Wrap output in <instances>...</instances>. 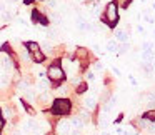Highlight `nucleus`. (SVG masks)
Wrapping results in <instances>:
<instances>
[{
  "label": "nucleus",
  "instance_id": "obj_1",
  "mask_svg": "<svg viewBox=\"0 0 155 135\" xmlns=\"http://www.w3.org/2000/svg\"><path fill=\"white\" fill-rule=\"evenodd\" d=\"M104 20H105V24H107L108 27H115V25H117V22H118V10H117L115 2L107 4V7H105V14H104Z\"/></svg>",
  "mask_w": 155,
  "mask_h": 135
},
{
  "label": "nucleus",
  "instance_id": "obj_2",
  "mask_svg": "<svg viewBox=\"0 0 155 135\" xmlns=\"http://www.w3.org/2000/svg\"><path fill=\"white\" fill-rule=\"evenodd\" d=\"M72 110V104L68 98H55L52 105V114L55 115H67Z\"/></svg>",
  "mask_w": 155,
  "mask_h": 135
},
{
  "label": "nucleus",
  "instance_id": "obj_3",
  "mask_svg": "<svg viewBox=\"0 0 155 135\" xmlns=\"http://www.w3.org/2000/svg\"><path fill=\"white\" fill-rule=\"evenodd\" d=\"M47 74H48V78L54 80V82H60V80H64V77H65L62 67H58V65H52V67H48Z\"/></svg>",
  "mask_w": 155,
  "mask_h": 135
},
{
  "label": "nucleus",
  "instance_id": "obj_4",
  "mask_svg": "<svg viewBox=\"0 0 155 135\" xmlns=\"http://www.w3.org/2000/svg\"><path fill=\"white\" fill-rule=\"evenodd\" d=\"M57 135H72L70 122H67V120L58 122V123H57Z\"/></svg>",
  "mask_w": 155,
  "mask_h": 135
},
{
  "label": "nucleus",
  "instance_id": "obj_5",
  "mask_svg": "<svg viewBox=\"0 0 155 135\" xmlns=\"http://www.w3.org/2000/svg\"><path fill=\"white\" fill-rule=\"evenodd\" d=\"M70 127H72V132H80L82 128H84V125H85V122L82 120L80 117H72L70 120Z\"/></svg>",
  "mask_w": 155,
  "mask_h": 135
},
{
  "label": "nucleus",
  "instance_id": "obj_6",
  "mask_svg": "<svg viewBox=\"0 0 155 135\" xmlns=\"http://www.w3.org/2000/svg\"><path fill=\"white\" fill-rule=\"evenodd\" d=\"M32 17H34V18H32L34 22H40L42 25H47V24H48V20H47V18H45L44 15H40L37 10H34V12H32Z\"/></svg>",
  "mask_w": 155,
  "mask_h": 135
},
{
  "label": "nucleus",
  "instance_id": "obj_7",
  "mask_svg": "<svg viewBox=\"0 0 155 135\" xmlns=\"http://www.w3.org/2000/svg\"><path fill=\"white\" fill-rule=\"evenodd\" d=\"M107 50L112 52V54H114V52H118V50H120V45H118V42H117V40H108Z\"/></svg>",
  "mask_w": 155,
  "mask_h": 135
},
{
  "label": "nucleus",
  "instance_id": "obj_8",
  "mask_svg": "<svg viewBox=\"0 0 155 135\" xmlns=\"http://www.w3.org/2000/svg\"><path fill=\"white\" fill-rule=\"evenodd\" d=\"M117 38L120 42H127L128 40V34L124 30V28H118V30H117Z\"/></svg>",
  "mask_w": 155,
  "mask_h": 135
},
{
  "label": "nucleus",
  "instance_id": "obj_9",
  "mask_svg": "<svg viewBox=\"0 0 155 135\" xmlns=\"http://www.w3.org/2000/svg\"><path fill=\"white\" fill-rule=\"evenodd\" d=\"M25 45H27V50H28V52H32V54L38 52V48H40V47H38V44H37V42H27Z\"/></svg>",
  "mask_w": 155,
  "mask_h": 135
},
{
  "label": "nucleus",
  "instance_id": "obj_10",
  "mask_svg": "<svg viewBox=\"0 0 155 135\" xmlns=\"http://www.w3.org/2000/svg\"><path fill=\"white\" fill-rule=\"evenodd\" d=\"M142 15L145 17V20H147L148 24H153V22H155V17H153V14H152L150 10H143V12H142Z\"/></svg>",
  "mask_w": 155,
  "mask_h": 135
},
{
  "label": "nucleus",
  "instance_id": "obj_11",
  "mask_svg": "<svg viewBox=\"0 0 155 135\" xmlns=\"http://www.w3.org/2000/svg\"><path fill=\"white\" fill-rule=\"evenodd\" d=\"M100 127L102 128L108 127V114H104V112H102V115H100Z\"/></svg>",
  "mask_w": 155,
  "mask_h": 135
},
{
  "label": "nucleus",
  "instance_id": "obj_12",
  "mask_svg": "<svg viewBox=\"0 0 155 135\" xmlns=\"http://www.w3.org/2000/svg\"><path fill=\"white\" fill-rule=\"evenodd\" d=\"M84 104H85V107H87V108H90V110H92V108L95 107V98L94 97H87L84 100Z\"/></svg>",
  "mask_w": 155,
  "mask_h": 135
},
{
  "label": "nucleus",
  "instance_id": "obj_13",
  "mask_svg": "<svg viewBox=\"0 0 155 135\" xmlns=\"http://www.w3.org/2000/svg\"><path fill=\"white\" fill-rule=\"evenodd\" d=\"M34 60L37 62V64H42V62L45 60V55L42 54L40 50H38V52H35V54H34Z\"/></svg>",
  "mask_w": 155,
  "mask_h": 135
},
{
  "label": "nucleus",
  "instance_id": "obj_14",
  "mask_svg": "<svg viewBox=\"0 0 155 135\" xmlns=\"http://www.w3.org/2000/svg\"><path fill=\"white\" fill-rule=\"evenodd\" d=\"M152 58H153V55H152L150 52H143V54H142V60H143V64H150Z\"/></svg>",
  "mask_w": 155,
  "mask_h": 135
},
{
  "label": "nucleus",
  "instance_id": "obj_15",
  "mask_svg": "<svg viewBox=\"0 0 155 135\" xmlns=\"http://www.w3.org/2000/svg\"><path fill=\"white\" fill-rule=\"evenodd\" d=\"M132 0H115V5H120V7H124V8H127L128 7V4H130Z\"/></svg>",
  "mask_w": 155,
  "mask_h": 135
},
{
  "label": "nucleus",
  "instance_id": "obj_16",
  "mask_svg": "<svg viewBox=\"0 0 155 135\" xmlns=\"http://www.w3.org/2000/svg\"><path fill=\"white\" fill-rule=\"evenodd\" d=\"M25 98H27V100H35V92L34 90H25Z\"/></svg>",
  "mask_w": 155,
  "mask_h": 135
},
{
  "label": "nucleus",
  "instance_id": "obj_17",
  "mask_svg": "<svg viewBox=\"0 0 155 135\" xmlns=\"http://www.w3.org/2000/svg\"><path fill=\"white\" fill-rule=\"evenodd\" d=\"M145 118H147V120L155 122V110H148L147 114H145Z\"/></svg>",
  "mask_w": 155,
  "mask_h": 135
},
{
  "label": "nucleus",
  "instance_id": "obj_18",
  "mask_svg": "<svg viewBox=\"0 0 155 135\" xmlns=\"http://www.w3.org/2000/svg\"><path fill=\"white\" fill-rule=\"evenodd\" d=\"M48 88V82L47 80H40L38 82V90H47Z\"/></svg>",
  "mask_w": 155,
  "mask_h": 135
},
{
  "label": "nucleus",
  "instance_id": "obj_19",
  "mask_svg": "<svg viewBox=\"0 0 155 135\" xmlns=\"http://www.w3.org/2000/svg\"><path fill=\"white\" fill-rule=\"evenodd\" d=\"M7 85H8V78H7V77H4V75H2V77H0V88L7 87Z\"/></svg>",
  "mask_w": 155,
  "mask_h": 135
},
{
  "label": "nucleus",
  "instance_id": "obj_20",
  "mask_svg": "<svg viewBox=\"0 0 155 135\" xmlns=\"http://www.w3.org/2000/svg\"><path fill=\"white\" fill-rule=\"evenodd\" d=\"M87 88H88V85H87V84H85V82H84V84H80V85H78L77 92H78V94H84V92L87 90Z\"/></svg>",
  "mask_w": 155,
  "mask_h": 135
},
{
  "label": "nucleus",
  "instance_id": "obj_21",
  "mask_svg": "<svg viewBox=\"0 0 155 135\" xmlns=\"http://www.w3.org/2000/svg\"><path fill=\"white\" fill-rule=\"evenodd\" d=\"M48 100H50V95H48V94H42L40 95V102H44V104H45V102H48Z\"/></svg>",
  "mask_w": 155,
  "mask_h": 135
},
{
  "label": "nucleus",
  "instance_id": "obj_22",
  "mask_svg": "<svg viewBox=\"0 0 155 135\" xmlns=\"http://www.w3.org/2000/svg\"><path fill=\"white\" fill-rule=\"evenodd\" d=\"M42 45H44V48H45V50H50V44H48V42H44V44H42Z\"/></svg>",
  "mask_w": 155,
  "mask_h": 135
},
{
  "label": "nucleus",
  "instance_id": "obj_23",
  "mask_svg": "<svg viewBox=\"0 0 155 135\" xmlns=\"http://www.w3.org/2000/svg\"><path fill=\"white\" fill-rule=\"evenodd\" d=\"M48 5H50L52 8H55V7H57V2H55V0H50V2H48Z\"/></svg>",
  "mask_w": 155,
  "mask_h": 135
},
{
  "label": "nucleus",
  "instance_id": "obj_24",
  "mask_svg": "<svg viewBox=\"0 0 155 135\" xmlns=\"http://www.w3.org/2000/svg\"><path fill=\"white\" fill-rule=\"evenodd\" d=\"M2 128H4V120H0V132H2Z\"/></svg>",
  "mask_w": 155,
  "mask_h": 135
},
{
  "label": "nucleus",
  "instance_id": "obj_25",
  "mask_svg": "<svg viewBox=\"0 0 155 135\" xmlns=\"http://www.w3.org/2000/svg\"><path fill=\"white\" fill-rule=\"evenodd\" d=\"M150 132H155V123H153V125H152V127H150Z\"/></svg>",
  "mask_w": 155,
  "mask_h": 135
},
{
  "label": "nucleus",
  "instance_id": "obj_26",
  "mask_svg": "<svg viewBox=\"0 0 155 135\" xmlns=\"http://www.w3.org/2000/svg\"><path fill=\"white\" fill-rule=\"evenodd\" d=\"M152 7H153V10H155V2H153V4H152Z\"/></svg>",
  "mask_w": 155,
  "mask_h": 135
},
{
  "label": "nucleus",
  "instance_id": "obj_27",
  "mask_svg": "<svg viewBox=\"0 0 155 135\" xmlns=\"http://www.w3.org/2000/svg\"><path fill=\"white\" fill-rule=\"evenodd\" d=\"M102 135H110V133H107V132H105V133H102Z\"/></svg>",
  "mask_w": 155,
  "mask_h": 135
},
{
  "label": "nucleus",
  "instance_id": "obj_28",
  "mask_svg": "<svg viewBox=\"0 0 155 135\" xmlns=\"http://www.w3.org/2000/svg\"><path fill=\"white\" fill-rule=\"evenodd\" d=\"M0 120H2V112H0Z\"/></svg>",
  "mask_w": 155,
  "mask_h": 135
},
{
  "label": "nucleus",
  "instance_id": "obj_29",
  "mask_svg": "<svg viewBox=\"0 0 155 135\" xmlns=\"http://www.w3.org/2000/svg\"><path fill=\"white\" fill-rule=\"evenodd\" d=\"M153 35H155V32H153Z\"/></svg>",
  "mask_w": 155,
  "mask_h": 135
},
{
  "label": "nucleus",
  "instance_id": "obj_30",
  "mask_svg": "<svg viewBox=\"0 0 155 135\" xmlns=\"http://www.w3.org/2000/svg\"><path fill=\"white\" fill-rule=\"evenodd\" d=\"M90 2H92V0H90Z\"/></svg>",
  "mask_w": 155,
  "mask_h": 135
}]
</instances>
